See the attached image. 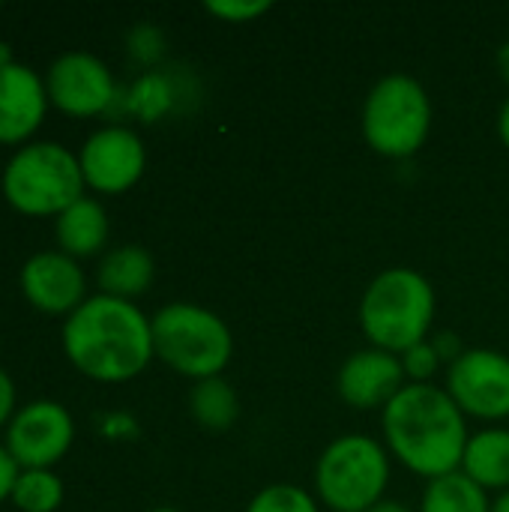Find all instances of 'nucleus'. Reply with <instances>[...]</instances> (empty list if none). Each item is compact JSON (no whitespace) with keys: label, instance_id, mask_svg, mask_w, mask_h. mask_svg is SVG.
<instances>
[{"label":"nucleus","instance_id":"nucleus-1","mask_svg":"<svg viewBox=\"0 0 509 512\" xmlns=\"http://www.w3.org/2000/svg\"><path fill=\"white\" fill-rule=\"evenodd\" d=\"M387 453L423 480L462 471L468 447V417L435 384H405V390L381 411Z\"/></svg>","mask_w":509,"mask_h":512},{"label":"nucleus","instance_id":"nucleus-2","mask_svg":"<svg viewBox=\"0 0 509 512\" xmlns=\"http://www.w3.org/2000/svg\"><path fill=\"white\" fill-rule=\"evenodd\" d=\"M63 351L90 381H132L153 360L150 318L132 300L93 294L66 318Z\"/></svg>","mask_w":509,"mask_h":512},{"label":"nucleus","instance_id":"nucleus-3","mask_svg":"<svg viewBox=\"0 0 509 512\" xmlns=\"http://www.w3.org/2000/svg\"><path fill=\"white\" fill-rule=\"evenodd\" d=\"M435 288L411 267L378 273L360 300V327L372 348L402 357L408 348L429 339L435 324Z\"/></svg>","mask_w":509,"mask_h":512},{"label":"nucleus","instance_id":"nucleus-4","mask_svg":"<svg viewBox=\"0 0 509 512\" xmlns=\"http://www.w3.org/2000/svg\"><path fill=\"white\" fill-rule=\"evenodd\" d=\"M153 357L183 378H219L234 354L228 324L198 303H168L150 318Z\"/></svg>","mask_w":509,"mask_h":512},{"label":"nucleus","instance_id":"nucleus-5","mask_svg":"<svg viewBox=\"0 0 509 512\" xmlns=\"http://www.w3.org/2000/svg\"><path fill=\"white\" fill-rule=\"evenodd\" d=\"M84 186L78 156L57 141H30L18 147L0 177L3 198L24 216L57 219L84 198Z\"/></svg>","mask_w":509,"mask_h":512},{"label":"nucleus","instance_id":"nucleus-6","mask_svg":"<svg viewBox=\"0 0 509 512\" xmlns=\"http://www.w3.org/2000/svg\"><path fill=\"white\" fill-rule=\"evenodd\" d=\"M390 486V453L369 435H339L315 462V498L333 512H369Z\"/></svg>","mask_w":509,"mask_h":512},{"label":"nucleus","instance_id":"nucleus-7","mask_svg":"<svg viewBox=\"0 0 509 512\" xmlns=\"http://www.w3.org/2000/svg\"><path fill=\"white\" fill-rule=\"evenodd\" d=\"M363 138L387 159H408L420 153L432 132V102L426 87L408 72L378 78L363 102Z\"/></svg>","mask_w":509,"mask_h":512},{"label":"nucleus","instance_id":"nucleus-8","mask_svg":"<svg viewBox=\"0 0 509 512\" xmlns=\"http://www.w3.org/2000/svg\"><path fill=\"white\" fill-rule=\"evenodd\" d=\"M444 390L465 417L483 423L509 420V357L492 348H468L447 366Z\"/></svg>","mask_w":509,"mask_h":512},{"label":"nucleus","instance_id":"nucleus-9","mask_svg":"<svg viewBox=\"0 0 509 512\" xmlns=\"http://www.w3.org/2000/svg\"><path fill=\"white\" fill-rule=\"evenodd\" d=\"M75 441L72 414L51 399H36L15 411L6 426V450L21 471H51Z\"/></svg>","mask_w":509,"mask_h":512},{"label":"nucleus","instance_id":"nucleus-10","mask_svg":"<svg viewBox=\"0 0 509 512\" xmlns=\"http://www.w3.org/2000/svg\"><path fill=\"white\" fill-rule=\"evenodd\" d=\"M84 183L99 195L129 192L147 168V150L135 129L111 123L96 129L78 150Z\"/></svg>","mask_w":509,"mask_h":512},{"label":"nucleus","instance_id":"nucleus-11","mask_svg":"<svg viewBox=\"0 0 509 512\" xmlns=\"http://www.w3.org/2000/svg\"><path fill=\"white\" fill-rule=\"evenodd\" d=\"M48 102L69 117H96L117 99L111 69L90 51H66L45 72Z\"/></svg>","mask_w":509,"mask_h":512},{"label":"nucleus","instance_id":"nucleus-12","mask_svg":"<svg viewBox=\"0 0 509 512\" xmlns=\"http://www.w3.org/2000/svg\"><path fill=\"white\" fill-rule=\"evenodd\" d=\"M408 378L402 360L381 348L354 351L336 375L339 399L354 411H384L402 390Z\"/></svg>","mask_w":509,"mask_h":512},{"label":"nucleus","instance_id":"nucleus-13","mask_svg":"<svg viewBox=\"0 0 509 512\" xmlns=\"http://www.w3.org/2000/svg\"><path fill=\"white\" fill-rule=\"evenodd\" d=\"M21 291L42 315H72L87 300V279L75 258L60 249L36 252L21 267Z\"/></svg>","mask_w":509,"mask_h":512},{"label":"nucleus","instance_id":"nucleus-14","mask_svg":"<svg viewBox=\"0 0 509 512\" xmlns=\"http://www.w3.org/2000/svg\"><path fill=\"white\" fill-rule=\"evenodd\" d=\"M48 108L45 81L24 63L0 69V144L15 147L42 126Z\"/></svg>","mask_w":509,"mask_h":512},{"label":"nucleus","instance_id":"nucleus-15","mask_svg":"<svg viewBox=\"0 0 509 512\" xmlns=\"http://www.w3.org/2000/svg\"><path fill=\"white\" fill-rule=\"evenodd\" d=\"M54 234H57V246L60 252H66L69 258H90L96 255L111 234L108 225V213L96 198H78L72 207H66L57 222H54Z\"/></svg>","mask_w":509,"mask_h":512},{"label":"nucleus","instance_id":"nucleus-16","mask_svg":"<svg viewBox=\"0 0 509 512\" xmlns=\"http://www.w3.org/2000/svg\"><path fill=\"white\" fill-rule=\"evenodd\" d=\"M156 276V264L153 255L141 246H117L111 249L96 270V282H99V294L117 297V300H135L141 297Z\"/></svg>","mask_w":509,"mask_h":512},{"label":"nucleus","instance_id":"nucleus-17","mask_svg":"<svg viewBox=\"0 0 509 512\" xmlns=\"http://www.w3.org/2000/svg\"><path fill=\"white\" fill-rule=\"evenodd\" d=\"M462 474L486 492L509 489V429L489 426L474 432L465 447Z\"/></svg>","mask_w":509,"mask_h":512},{"label":"nucleus","instance_id":"nucleus-18","mask_svg":"<svg viewBox=\"0 0 509 512\" xmlns=\"http://www.w3.org/2000/svg\"><path fill=\"white\" fill-rule=\"evenodd\" d=\"M189 411L201 429L228 432L240 420V396L222 375L195 381L189 390Z\"/></svg>","mask_w":509,"mask_h":512},{"label":"nucleus","instance_id":"nucleus-19","mask_svg":"<svg viewBox=\"0 0 509 512\" xmlns=\"http://www.w3.org/2000/svg\"><path fill=\"white\" fill-rule=\"evenodd\" d=\"M420 512H492V501L486 489L456 471L426 483Z\"/></svg>","mask_w":509,"mask_h":512},{"label":"nucleus","instance_id":"nucleus-20","mask_svg":"<svg viewBox=\"0 0 509 512\" xmlns=\"http://www.w3.org/2000/svg\"><path fill=\"white\" fill-rule=\"evenodd\" d=\"M177 105V87L162 72H144L126 93V108L144 123H156Z\"/></svg>","mask_w":509,"mask_h":512},{"label":"nucleus","instance_id":"nucleus-21","mask_svg":"<svg viewBox=\"0 0 509 512\" xmlns=\"http://www.w3.org/2000/svg\"><path fill=\"white\" fill-rule=\"evenodd\" d=\"M9 501L21 512H54L63 504V480L42 468L21 471Z\"/></svg>","mask_w":509,"mask_h":512},{"label":"nucleus","instance_id":"nucleus-22","mask_svg":"<svg viewBox=\"0 0 509 512\" xmlns=\"http://www.w3.org/2000/svg\"><path fill=\"white\" fill-rule=\"evenodd\" d=\"M246 512H321V507L312 492L291 486V483H276V486L261 489L249 501Z\"/></svg>","mask_w":509,"mask_h":512},{"label":"nucleus","instance_id":"nucleus-23","mask_svg":"<svg viewBox=\"0 0 509 512\" xmlns=\"http://www.w3.org/2000/svg\"><path fill=\"white\" fill-rule=\"evenodd\" d=\"M399 360H402L405 378H408L411 384H429V381L438 375V369H441V357H438L432 339H426V342L408 348Z\"/></svg>","mask_w":509,"mask_h":512},{"label":"nucleus","instance_id":"nucleus-24","mask_svg":"<svg viewBox=\"0 0 509 512\" xmlns=\"http://www.w3.org/2000/svg\"><path fill=\"white\" fill-rule=\"evenodd\" d=\"M126 45H129V54H132L141 66H153V63H159L162 54H165V36H162V30L153 27V24H138V27H132L129 36H126Z\"/></svg>","mask_w":509,"mask_h":512},{"label":"nucleus","instance_id":"nucleus-25","mask_svg":"<svg viewBox=\"0 0 509 512\" xmlns=\"http://www.w3.org/2000/svg\"><path fill=\"white\" fill-rule=\"evenodd\" d=\"M207 12L228 21V24H249V21L267 15L270 3L267 0H210Z\"/></svg>","mask_w":509,"mask_h":512},{"label":"nucleus","instance_id":"nucleus-26","mask_svg":"<svg viewBox=\"0 0 509 512\" xmlns=\"http://www.w3.org/2000/svg\"><path fill=\"white\" fill-rule=\"evenodd\" d=\"M432 345H435V351H438V357H441V363H456L468 348H462V339L456 336V333H450V330H441V333H435L432 336Z\"/></svg>","mask_w":509,"mask_h":512},{"label":"nucleus","instance_id":"nucleus-27","mask_svg":"<svg viewBox=\"0 0 509 512\" xmlns=\"http://www.w3.org/2000/svg\"><path fill=\"white\" fill-rule=\"evenodd\" d=\"M18 474H21L18 462L9 456L6 444H0V504L12 498V489H15V480H18Z\"/></svg>","mask_w":509,"mask_h":512},{"label":"nucleus","instance_id":"nucleus-28","mask_svg":"<svg viewBox=\"0 0 509 512\" xmlns=\"http://www.w3.org/2000/svg\"><path fill=\"white\" fill-rule=\"evenodd\" d=\"M15 417V384L6 369H0V429Z\"/></svg>","mask_w":509,"mask_h":512},{"label":"nucleus","instance_id":"nucleus-29","mask_svg":"<svg viewBox=\"0 0 509 512\" xmlns=\"http://www.w3.org/2000/svg\"><path fill=\"white\" fill-rule=\"evenodd\" d=\"M102 432L108 438H135L138 435V423L129 414H111V417H105Z\"/></svg>","mask_w":509,"mask_h":512},{"label":"nucleus","instance_id":"nucleus-30","mask_svg":"<svg viewBox=\"0 0 509 512\" xmlns=\"http://www.w3.org/2000/svg\"><path fill=\"white\" fill-rule=\"evenodd\" d=\"M498 138H501V144L509 150V96L507 102L501 105V111H498Z\"/></svg>","mask_w":509,"mask_h":512},{"label":"nucleus","instance_id":"nucleus-31","mask_svg":"<svg viewBox=\"0 0 509 512\" xmlns=\"http://www.w3.org/2000/svg\"><path fill=\"white\" fill-rule=\"evenodd\" d=\"M369 512H411V507H405L402 501H393V498H384L381 504H375Z\"/></svg>","mask_w":509,"mask_h":512},{"label":"nucleus","instance_id":"nucleus-32","mask_svg":"<svg viewBox=\"0 0 509 512\" xmlns=\"http://www.w3.org/2000/svg\"><path fill=\"white\" fill-rule=\"evenodd\" d=\"M498 72H501L504 81H509V42H504L498 48Z\"/></svg>","mask_w":509,"mask_h":512},{"label":"nucleus","instance_id":"nucleus-33","mask_svg":"<svg viewBox=\"0 0 509 512\" xmlns=\"http://www.w3.org/2000/svg\"><path fill=\"white\" fill-rule=\"evenodd\" d=\"M12 63H15L12 48H9V42H3V39H0V69H6V66H12Z\"/></svg>","mask_w":509,"mask_h":512},{"label":"nucleus","instance_id":"nucleus-34","mask_svg":"<svg viewBox=\"0 0 509 512\" xmlns=\"http://www.w3.org/2000/svg\"><path fill=\"white\" fill-rule=\"evenodd\" d=\"M492 512H509V489L507 492H501V495L492 501Z\"/></svg>","mask_w":509,"mask_h":512},{"label":"nucleus","instance_id":"nucleus-35","mask_svg":"<svg viewBox=\"0 0 509 512\" xmlns=\"http://www.w3.org/2000/svg\"><path fill=\"white\" fill-rule=\"evenodd\" d=\"M150 512H180V510H171V507H156V510Z\"/></svg>","mask_w":509,"mask_h":512}]
</instances>
